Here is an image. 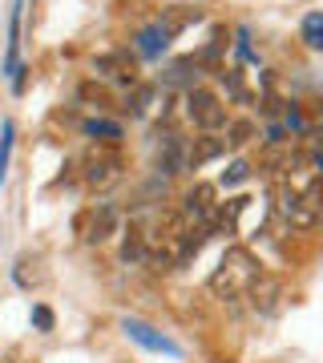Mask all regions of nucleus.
<instances>
[{
	"instance_id": "f257e3e1",
	"label": "nucleus",
	"mask_w": 323,
	"mask_h": 363,
	"mask_svg": "<svg viewBox=\"0 0 323 363\" xmlns=\"http://www.w3.org/2000/svg\"><path fill=\"white\" fill-rule=\"evenodd\" d=\"M258 262L251 259V255H246V250H226V255H222V262H219V271L210 274V291H214V295L219 298H239V295H246V291H251V286L258 283Z\"/></svg>"
},
{
	"instance_id": "f03ea898",
	"label": "nucleus",
	"mask_w": 323,
	"mask_h": 363,
	"mask_svg": "<svg viewBox=\"0 0 323 363\" xmlns=\"http://www.w3.org/2000/svg\"><path fill=\"white\" fill-rule=\"evenodd\" d=\"M186 117H190L198 130H219V125H226V109H222V101L214 97V93H207V89H190L186 93Z\"/></svg>"
},
{
	"instance_id": "7ed1b4c3",
	"label": "nucleus",
	"mask_w": 323,
	"mask_h": 363,
	"mask_svg": "<svg viewBox=\"0 0 323 363\" xmlns=\"http://www.w3.org/2000/svg\"><path fill=\"white\" fill-rule=\"evenodd\" d=\"M85 182H89L93 190H109L121 182V157L114 150H93L85 157Z\"/></svg>"
},
{
	"instance_id": "20e7f679",
	"label": "nucleus",
	"mask_w": 323,
	"mask_h": 363,
	"mask_svg": "<svg viewBox=\"0 0 323 363\" xmlns=\"http://www.w3.org/2000/svg\"><path fill=\"white\" fill-rule=\"evenodd\" d=\"M121 327H126V335L129 339H138L142 347H150V351H166V355H178V347L170 343L166 335H158L150 323H142V319H121Z\"/></svg>"
},
{
	"instance_id": "39448f33",
	"label": "nucleus",
	"mask_w": 323,
	"mask_h": 363,
	"mask_svg": "<svg viewBox=\"0 0 323 363\" xmlns=\"http://www.w3.org/2000/svg\"><path fill=\"white\" fill-rule=\"evenodd\" d=\"M117 222H121V214H117L114 202H97L93 214H89V234H85V238H89V242H105V238L117 230Z\"/></svg>"
},
{
	"instance_id": "423d86ee",
	"label": "nucleus",
	"mask_w": 323,
	"mask_h": 363,
	"mask_svg": "<svg viewBox=\"0 0 323 363\" xmlns=\"http://www.w3.org/2000/svg\"><path fill=\"white\" fill-rule=\"evenodd\" d=\"M93 69L102 73V77L117 81V85H133V61H129L126 52H109V57H97Z\"/></svg>"
},
{
	"instance_id": "0eeeda50",
	"label": "nucleus",
	"mask_w": 323,
	"mask_h": 363,
	"mask_svg": "<svg viewBox=\"0 0 323 363\" xmlns=\"http://www.w3.org/2000/svg\"><path fill=\"white\" fill-rule=\"evenodd\" d=\"M246 298L255 303V311L271 315V311H275V303H279V283H275V279H267V274H258V283L246 291Z\"/></svg>"
},
{
	"instance_id": "6e6552de",
	"label": "nucleus",
	"mask_w": 323,
	"mask_h": 363,
	"mask_svg": "<svg viewBox=\"0 0 323 363\" xmlns=\"http://www.w3.org/2000/svg\"><path fill=\"white\" fill-rule=\"evenodd\" d=\"M182 166H186V145H182V138L166 133V142H162V150H158V169H166V174H178Z\"/></svg>"
},
{
	"instance_id": "1a4fd4ad",
	"label": "nucleus",
	"mask_w": 323,
	"mask_h": 363,
	"mask_svg": "<svg viewBox=\"0 0 323 363\" xmlns=\"http://www.w3.org/2000/svg\"><path fill=\"white\" fill-rule=\"evenodd\" d=\"M170 37H174V33H170L166 25H150V28H142V33H138V49H142L146 57H162V52H166V45H170Z\"/></svg>"
},
{
	"instance_id": "9d476101",
	"label": "nucleus",
	"mask_w": 323,
	"mask_h": 363,
	"mask_svg": "<svg viewBox=\"0 0 323 363\" xmlns=\"http://www.w3.org/2000/svg\"><path fill=\"white\" fill-rule=\"evenodd\" d=\"M222 154V142H210V138H198V142L186 150V166H202V162H210V157H219Z\"/></svg>"
},
{
	"instance_id": "9b49d317",
	"label": "nucleus",
	"mask_w": 323,
	"mask_h": 363,
	"mask_svg": "<svg viewBox=\"0 0 323 363\" xmlns=\"http://www.w3.org/2000/svg\"><path fill=\"white\" fill-rule=\"evenodd\" d=\"M299 33H303V40H307V49L323 52V13H307Z\"/></svg>"
},
{
	"instance_id": "f8f14e48",
	"label": "nucleus",
	"mask_w": 323,
	"mask_h": 363,
	"mask_svg": "<svg viewBox=\"0 0 323 363\" xmlns=\"http://www.w3.org/2000/svg\"><path fill=\"white\" fill-rule=\"evenodd\" d=\"M85 133L114 142V138H121V125H117V121H97V117H89V121H85Z\"/></svg>"
},
{
	"instance_id": "ddd939ff",
	"label": "nucleus",
	"mask_w": 323,
	"mask_h": 363,
	"mask_svg": "<svg viewBox=\"0 0 323 363\" xmlns=\"http://www.w3.org/2000/svg\"><path fill=\"white\" fill-rule=\"evenodd\" d=\"M9 154H13V121H4V133H0V178L9 169Z\"/></svg>"
},
{
	"instance_id": "4468645a",
	"label": "nucleus",
	"mask_w": 323,
	"mask_h": 363,
	"mask_svg": "<svg viewBox=\"0 0 323 363\" xmlns=\"http://www.w3.org/2000/svg\"><path fill=\"white\" fill-rule=\"evenodd\" d=\"M251 138V121H234L231 125V145H243Z\"/></svg>"
},
{
	"instance_id": "2eb2a0df",
	"label": "nucleus",
	"mask_w": 323,
	"mask_h": 363,
	"mask_svg": "<svg viewBox=\"0 0 323 363\" xmlns=\"http://www.w3.org/2000/svg\"><path fill=\"white\" fill-rule=\"evenodd\" d=\"M33 323H37L40 331H49V327H53V311H49V307H33Z\"/></svg>"
},
{
	"instance_id": "dca6fc26",
	"label": "nucleus",
	"mask_w": 323,
	"mask_h": 363,
	"mask_svg": "<svg viewBox=\"0 0 323 363\" xmlns=\"http://www.w3.org/2000/svg\"><path fill=\"white\" fill-rule=\"evenodd\" d=\"M243 178H246V162H234L231 174H222V182H226V186H234V182H243Z\"/></svg>"
}]
</instances>
